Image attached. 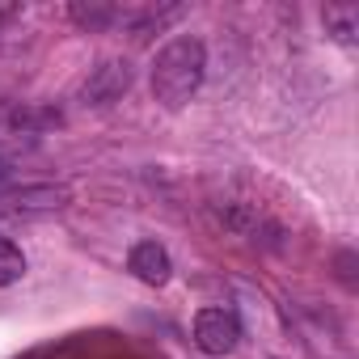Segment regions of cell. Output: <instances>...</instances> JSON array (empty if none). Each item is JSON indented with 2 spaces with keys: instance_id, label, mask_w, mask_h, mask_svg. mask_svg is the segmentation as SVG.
Returning a JSON list of instances; mask_svg holds the SVG:
<instances>
[{
  "instance_id": "52a82bcc",
  "label": "cell",
  "mask_w": 359,
  "mask_h": 359,
  "mask_svg": "<svg viewBox=\"0 0 359 359\" xmlns=\"http://www.w3.org/2000/svg\"><path fill=\"white\" fill-rule=\"evenodd\" d=\"M22 275H26V254L13 241L0 237V287H13Z\"/></svg>"
},
{
  "instance_id": "8992f818",
  "label": "cell",
  "mask_w": 359,
  "mask_h": 359,
  "mask_svg": "<svg viewBox=\"0 0 359 359\" xmlns=\"http://www.w3.org/2000/svg\"><path fill=\"white\" fill-rule=\"evenodd\" d=\"M325 30L334 34V43L342 47H355L359 43V9L355 5H325Z\"/></svg>"
},
{
  "instance_id": "6da1fadb",
  "label": "cell",
  "mask_w": 359,
  "mask_h": 359,
  "mask_svg": "<svg viewBox=\"0 0 359 359\" xmlns=\"http://www.w3.org/2000/svg\"><path fill=\"white\" fill-rule=\"evenodd\" d=\"M203 72H208V47H203V39L177 34V39H169V43L156 51V60H152V97H156L161 106H169V110L187 106V102L199 93Z\"/></svg>"
},
{
  "instance_id": "ba28073f",
  "label": "cell",
  "mask_w": 359,
  "mask_h": 359,
  "mask_svg": "<svg viewBox=\"0 0 359 359\" xmlns=\"http://www.w3.org/2000/svg\"><path fill=\"white\" fill-rule=\"evenodd\" d=\"M123 13L118 9H110V5H72V22H81L85 30H106V26H114Z\"/></svg>"
},
{
  "instance_id": "9c48e42d",
  "label": "cell",
  "mask_w": 359,
  "mask_h": 359,
  "mask_svg": "<svg viewBox=\"0 0 359 359\" xmlns=\"http://www.w3.org/2000/svg\"><path fill=\"white\" fill-rule=\"evenodd\" d=\"M5 173H9V165H5V156H0V182H5Z\"/></svg>"
},
{
  "instance_id": "5b68a950",
  "label": "cell",
  "mask_w": 359,
  "mask_h": 359,
  "mask_svg": "<svg viewBox=\"0 0 359 359\" xmlns=\"http://www.w3.org/2000/svg\"><path fill=\"white\" fill-rule=\"evenodd\" d=\"M127 271L148 287H165L173 275V262H169V250L161 241H135L127 254Z\"/></svg>"
},
{
  "instance_id": "277c9868",
  "label": "cell",
  "mask_w": 359,
  "mask_h": 359,
  "mask_svg": "<svg viewBox=\"0 0 359 359\" xmlns=\"http://www.w3.org/2000/svg\"><path fill=\"white\" fill-rule=\"evenodd\" d=\"M68 187H51V182H43V187H18V191H9V195H0V212L5 216H39V212H60V208H68Z\"/></svg>"
},
{
  "instance_id": "3957f363",
  "label": "cell",
  "mask_w": 359,
  "mask_h": 359,
  "mask_svg": "<svg viewBox=\"0 0 359 359\" xmlns=\"http://www.w3.org/2000/svg\"><path fill=\"white\" fill-rule=\"evenodd\" d=\"M131 81H135L131 60H102V64L85 76V85H81V102H85V106H114V102L131 89Z\"/></svg>"
},
{
  "instance_id": "7a4b0ae2",
  "label": "cell",
  "mask_w": 359,
  "mask_h": 359,
  "mask_svg": "<svg viewBox=\"0 0 359 359\" xmlns=\"http://www.w3.org/2000/svg\"><path fill=\"white\" fill-rule=\"evenodd\" d=\"M241 342V321L233 309H199L195 313V346L212 359L233 355Z\"/></svg>"
}]
</instances>
